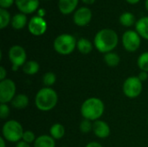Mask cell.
<instances>
[{
    "label": "cell",
    "instance_id": "cell-6",
    "mask_svg": "<svg viewBox=\"0 0 148 147\" xmlns=\"http://www.w3.org/2000/svg\"><path fill=\"white\" fill-rule=\"evenodd\" d=\"M143 90L142 81L138 76L127 77L122 85V91L125 96L129 99H135L140 95Z\"/></svg>",
    "mask_w": 148,
    "mask_h": 147
},
{
    "label": "cell",
    "instance_id": "cell-41",
    "mask_svg": "<svg viewBox=\"0 0 148 147\" xmlns=\"http://www.w3.org/2000/svg\"><path fill=\"white\" fill-rule=\"evenodd\" d=\"M62 147H66V146H62Z\"/></svg>",
    "mask_w": 148,
    "mask_h": 147
},
{
    "label": "cell",
    "instance_id": "cell-1",
    "mask_svg": "<svg viewBox=\"0 0 148 147\" xmlns=\"http://www.w3.org/2000/svg\"><path fill=\"white\" fill-rule=\"evenodd\" d=\"M119 43L118 34L111 29H102L99 30L94 38V46L102 54L113 52Z\"/></svg>",
    "mask_w": 148,
    "mask_h": 147
},
{
    "label": "cell",
    "instance_id": "cell-40",
    "mask_svg": "<svg viewBox=\"0 0 148 147\" xmlns=\"http://www.w3.org/2000/svg\"><path fill=\"white\" fill-rule=\"evenodd\" d=\"M147 123H148V118H147Z\"/></svg>",
    "mask_w": 148,
    "mask_h": 147
},
{
    "label": "cell",
    "instance_id": "cell-35",
    "mask_svg": "<svg viewBox=\"0 0 148 147\" xmlns=\"http://www.w3.org/2000/svg\"><path fill=\"white\" fill-rule=\"evenodd\" d=\"M6 140L3 138L0 137V147H6Z\"/></svg>",
    "mask_w": 148,
    "mask_h": 147
},
{
    "label": "cell",
    "instance_id": "cell-17",
    "mask_svg": "<svg viewBox=\"0 0 148 147\" xmlns=\"http://www.w3.org/2000/svg\"><path fill=\"white\" fill-rule=\"evenodd\" d=\"M34 147H56V140L47 134L40 135L36 137V139L35 140Z\"/></svg>",
    "mask_w": 148,
    "mask_h": 147
},
{
    "label": "cell",
    "instance_id": "cell-19",
    "mask_svg": "<svg viewBox=\"0 0 148 147\" xmlns=\"http://www.w3.org/2000/svg\"><path fill=\"white\" fill-rule=\"evenodd\" d=\"M49 135L55 139L58 140L64 137L65 135V127L61 123H55L49 128Z\"/></svg>",
    "mask_w": 148,
    "mask_h": 147
},
{
    "label": "cell",
    "instance_id": "cell-37",
    "mask_svg": "<svg viewBox=\"0 0 148 147\" xmlns=\"http://www.w3.org/2000/svg\"><path fill=\"white\" fill-rule=\"evenodd\" d=\"M82 1L86 4H93L95 2V0H82Z\"/></svg>",
    "mask_w": 148,
    "mask_h": 147
},
{
    "label": "cell",
    "instance_id": "cell-7",
    "mask_svg": "<svg viewBox=\"0 0 148 147\" xmlns=\"http://www.w3.org/2000/svg\"><path fill=\"white\" fill-rule=\"evenodd\" d=\"M8 56L13 71H17L27 62V53L25 49L20 45H13L10 47L9 49Z\"/></svg>",
    "mask_w": 148,
    "mask_h": 147
},
{
    "label": "cell",
    "instance_id": "cell-20",
    "mask_svg": "<svg viewBox=\"0 0 148 147\" xmlns=\"http://www.w3.org/2000/svg\"><path fill=\"white\" fill-rule=\"evenodd\" d=\"M93 43L87 38H81L77 41L76 48L82 55H88L93 50Z\"/></svg>",
    "mask_w": 148,
    "mask_h": 147
},
{
    "label": "cell",
    "instance_id": "cell-34",
    "mask_svg": "<svg viewBox=\"0 0 148 147\" xmlns=\"http://www.w3.org/2000/svg\"><path fill=\"white\" fill-rule=\"evenodd\" d=\"M15 147H31V146H29V144H28V143H26V142H24V141L21 140V141H19L18 143H16V146Z\"/></svg>",
    "mask_w": 148,
    "mask_h": 147
},
{
    "label": "cell",
    "instance_id": "cell-14",
    "mask_svg": "<svg viewBox=\"0 0 148 147\" xmlns=\"http://www.w3.org/2000/svg\"><path fill=\"white\" fill-rule=\"evenodd\" d=\"M79 0H59L58 8L62 14L69 15L75 11Z\"/></svg>",
    "mask_w": 148,
    "mask_h": 147
},
{
    "label": "cell",
    "instance_id": "cell-10",
    "mask_svg": "<svg viewBox=\"0 0 148 147\" xmlns=\"http://www.w3.org/2000/svg\"><path fill=\"white\" fill-rule=\"evenodd\" d=\"M48 28L47 22L44 20L43 17L39 16H35L31 17L28 23V29L29 33L35 36H42Z\"/></svg>",
    "mask_w": 148,
    "mask_h": 147
},
{
    "label": "cell",
    "instance_id": "cell-29",
    "mask_svg": "<svg viewBox=\"0 0 148 147\" xmlns=\"http://www.w3.org/2000/svg\"><path fill=\"white\" fill-rule=\"evenodd\" d=\"M10 113V107L7 104L0 103V118L2 120H6Z\"/></svg>",
    "mask_w": 148,
    "mask_h": 147
},
{
    "label": "cell",
    "instance_id": "cell-32",
    "mask_svg": "<svg viewBox=\"0 0 148 147\" xmlns=\"http://www.w3.org/2000/svg\"><path fill=\"white\" fill-rule=\"evenodd\" d=\"M137 76H138V77H139V79L143 82V81H147V80L148 79V73L147 72H145V71H140Z\"/></svg>",
    "mask_w": 148,
    "mask_h": 147
},
{
    "label": "cell",
    "instance_id": "cell-36",
    "mask_svg": "<svg viewBox=\"0 0 148 147\" xmlns=\"http://www.w3.org/2000/svg\"><path fill=\"white\" fill-rule=\"evenodd\" d=\"M44 15H45V10H44V9H40V10H38V15H37V16H41V17H43Z\"/></svg>",
    "mask_w": 148,
    "mask_h": 147
},
{
    "label": "cell",
    "instance_id": "cell-22",
    "mask_svg": "<svg viewBox=\"0 0 148 147\" xmlns=\"http://www.w3.org/2000/svg\"><path fill=\"white\" fill-rule=\"evenodd\" d=\"M103 60H104L105 63L110 68L117 67L121 62V57L115 52H109V53L104 54Z\"/></svg>",
    "mask_w": 148,
    "mask_h": 147
},
{
    "label": "cell",
    "instance_id": "cell-33",
    "mask_svg": "<svg viewBox=\"0 0 148 147\" xmlns=\"http://www.w3.org/2000/svg\"><path fill=\"white\" fill-rule=\"evenodd\" d=\"M85 147H103L101 146V144H100L99 142H96V141H92V142H89L86 145Z\"/></svg>",
    "mask_w": 148,
    "mask_h": 147
},
{
    "label": "cell",
    "instance_id": "cell-8",
    "mask_svg": "<svg viewBox=\"0 0 148 147\" xmlns=\"http://www.w3.org/2000/svg\"><path fill=\"white\" fill-rule=\"evenodd\" d=\"M121 42L123 48L127 52H135L139 49L141 43V37L136 32V30H127L121 37Z\"/></svg>",
    "mask_w": 148,
    "mask_h": 147
},
{
    "label": "cell",
    "instance_id": "cell-12",
    "mask_svg": "<svg viewBox=\"0 0 148 147\" xmlns=\"http://www.w3.org/2000/svg\"><path fill=\"white\" fill-rule=\"evenodd\" d=\"M15 3L21 13L25 15L35 12L39 6V0H15Z\"/></svg>",
    "mask_w": 148,
    "mask_h": 147
},
{
    "label": "cell",
    "instance_id": "cell-16",
    "mask_svg": "<svg viewBox=\"0 0 148 147\" xmlns=\"http://www.w3.org/2000/svg\"><path fill=\"white\" fill-rule=\"evenodd\" d=\"M28 23V19H27V16L23 13H17L16 15H14L11 17V22H10V25L13 29H23Z\"/></svg>",
    "mask_w": 148,
    "mask_h": 147
},
{
    "label": "cell",
    "instance_id": "cell-26",
    "mask_svg": "<svg viewBox=\"0 0 148 147\" xmlns=\"http://www.w3.org/2000/svg\"><path fill=\"white\" fill-rule=\"evenodd\" d=\"M56 81V75L53 72H46L42 76V83L47 88H51Z\"/></svg>",
    "mask_w": 148,
    "mask_h": 147
},
{
    "label": "cell",
    "instance_id": "cell-13",
    "mask_svg": "<svg viewBox=\"0 0 148 147\" xmlns=\"http://www.w3.org/2000/svg\"><path fill=\"white\" fill-rule=\"evenodd\" d=\"M93 133L99 139H106L110 135L111 129L106 121L98 120L93 123Z\"/></svg>",
    "mask_w": 148,
    "mask_h": 147
},
{
    "label": "cell",
    "instance_id": "cell-3",
    "mask_svg": "<svg viewBox=\"0 0 148 147\" xmlns=\"http://www.w3.org/2000/svg\"><path fill=\"white\" fill-rule=\"evenodd\" d=\"M58 102V94L52 88L44 87L39 89L35 96V105L42 112H49L54 109Z\"/></svg>",
    "mask_w": 148,
    "mask_h": 147
},
{
    "label": "cell",
    "instance_id": "cell-18",
    "mask_svg": "<svg viewBox=\"0 0 148 147\" xmlns=\"http://www.w3.org/2000/svg\"><path fill=\"white\" fill-rule=\"evenodd\" d=\"M12 107L16 109H24L29 105V97L24 94H16L10 102Z\"/></svg>",
    "mask_w": 148,
    "mask_h": 147
},
{
    "label": "cell",
    "instance_id": "cell-39",
    "mask_svg": "<svg viewBox=\"0 0 148 147\" xmlns=\"http://www.w3.org/2000/svg\"><path fill=\"white\" fill-rule=\"evenodd\" d=\"M145 8L148 11V0H146V2H145Z\"/></svg>",
    "mask_w": 148,
    "mask_h": 147
},
{
    "label": "cell",
    "instance_id": "cell-23",
    "mask_svg": "<svg viewBox=\"0 0 148 147\" xmlns=\"http://www.w3.org/2000/svg\"><path fill=\"white\" fill-rule=\"evenodd\" d=\"M120 23L124 27H131L135 23V16L131 12H124L120 16Z\"/></svg>",
    "mask_w": 148,
    "mask_h": 147
},
{
    "label": "cell",
    "instance_id": "cell-31",
    "mask_svg": "<svg viewBox=\"0 0 148 147\" xmlns=\"http://www.w3.org/2000/svg\"><path fill=\"white\" fill-rule=\"evenodd\" d=\"M7 79V70L4 67H0V81Z\"/></svg>",
    "mask_w": 148,
    "mask_h": 147
},
{
    "label": "cell",
    "instance_id": "cell-21",
    "mask_svg": "<svg viewBox=\"0 0 148 147\" xmlns=\"http://www.w3.org/2000/svg\"><path fill=\"white\" fill-rule=\"evenodd\" d=\"M23 72L28 75H34L40 70V65L36 61H27V62L22 68Z\"/></svg>",
    "mask_w": 148,
    "mask_h": 147
},
{
    "label": "cell",
    "instance_id": "cell-4",
    "mask_svg": "<svg viewBox=\"0 0 148 147\" xmlns=\"http://www.w3.org/2000/svg\"><path fill=\"white\" fill-rule=\"evenodd\" d=\"M24 130L20 122L15 120H7L2 127V137L10 143H18L22 140Z\"/></svg>",
    "mask_w": 148,
    "mask_h": 147
},
{
    "label": "cell",
    "instance_id": "cell-9",
    "mask_svg": "<svg viewBox=\"0 0 148 147\" xmlns=\"http://www.w3.org/2000/svg\"><path fill=\"white\" fill-rule=\"evenodd\" d=\"M16 87L14 81L11 79H5L0 81V103L7 104L11 102L16 95Z\"/></svg>",
    "mask_w": 148,
    "mask_h": 147
},
{
    "label": "cell",
    "instance_id": "cell-27",
    "mask_svg": "<svg viewBox=\"0 0 148 147\" xmlns=\"http://www.w3.org/2000/svg\"><path fill=\"white\" fill-rule=\"evenodd\" d=\"M79 128H80L81 133H82L83 134H88V133L93 131V123H92V121H90L88 120L83 119L80 123Z\"/></svg>",
    "mask_w": 148,
    "mask_h": 147
},
{
    "label": "cell",
    "instance_id": "cell-15",
    "mask_svg": "<svg viewBox=\"0 0 148 147\" xmlns=\"http://www.w3.org/2000/svg\"><path fill=\"white\" fill-rule=\"evenodd\" d=\"M135 30L141 38L148 41V16H143L136 22Z\"/></svg>",
    "mask_w": 148,
    "mask_h": 147
},
{
    "label": "cell",
    "instance_id": "cell-42",
    "mask_svg": "<svg viewBox=\"0 0 148 147\" xmlns=\"http://www.w3.org/2000/svg\"><path fill=\"white\" fill-rule=\"evenodd\" d=\"M47 1H49V0H47Z\"/></svg>",
    "mask_w": 148,
    "mask_h": 147
},
{
    "label": "cell",
    "instance_id": "cell-11",
    "mask_svg": "<svg viewBox=\"0 0 148 147\" xmlns=\"http://www.w3.org/2000/svg\"><path fill=\"white\" fill-rule=\"evenodd\" d=\"M92 20V11L88 7H81L76 10L73 16L74 23L79 27L87 26Z\"/></svg>",
    "mask_w": 148,
    "mask_h": 147
},
{
    "label": "cell",
    "instance_id": "cell-25",
    "mask_svg": "<svg viewBox=\"0 0 148 147\" xmlns=\"http://www.w3.org/2000/svg\"><path fill=\"white\" fill-rule=\"evenodd\" d=\"M137 65L141 71L148 73V51L140 55L137 60Z\"/></svg>",
    "mask_w": 148,
    "mask_h": 147
},
{
    "label": "cell",
    "instance_id": "cell-38",
    "mask_svg": "<svg viewBox=\"0 0 148 147\" xmlns=\"http://www.w3.org/2000/svg\"><path fill=\"white\" fill-rule=\"evenodd\" d=\"M128 3H131V4H136L138 3L140 0H126Z\"/></svg>",
    "mask_w": 148,
    "mask_h": 147
},
{
    "label": "cell",
    "instance_id": "cell-24",
    "mask_svg": "<svg viewBox=\"0 0 148 147\" xmlns=\"http://www.w3.org/2000/svg\"><path fill=\"white\" fill-rule=\"evenodd\" d=\"M11 22V16L5 9L0 8V29H3Z\"/></svg>",
    "mask_w": 148,
    "mask_h": 147
},
{
    "label": "cell",
    "instance_id": "cell-5",
    "mask_svg": "<svg viewBox=\"0 0 148 147\" xmlns=\"http://www.w3.org/2000/svg\"><path fill=\"white\" fill-rule=\"evenodd\" d=\"M77 45L75 37L70 34H62L56 37L53 42V48L56 53L62 55H68L74 52Z\"/></svg>",
    "mask_w": 148,
    "mask_h": 147
},
{
    "label": "cell",
    "instance_id": "cell-30",
    "mask_svg": "<svg viewBox=\"0 0 148 147\" xmlns=\"http://www.w3.org/2000/svg\"><path fill=\"white\" fill-rule=\"evenodd\" d=\"M14 2H15V0H0V7L2 9L7 10L8 8L12 6Z\"/></svg>",
    "mask_w": 148,
    "mask_h": 147
},
{
    "label": "cell",
    "instance_id": "cell-28",
    "mask_svg": "<svg viewBox=\"0 0 148 147\" xmlns=\"http://www.w3.org/2000/svg\"><path fill=\"white\" fill-rule=\"evenodd\" d=\"M36 139V137L35 135V133L30 131V130H26L24 131L23 134V138H22V140L28 143V144H31L35 142V140Z\"/></svg>",
    "mask_w": 148,
    "mask_h": 147
},
{
    "label": "cell",
    "instance_id": "cell-2",
    "mask_svg": "<svg viewBox=\"0 0 148 147\" xmlns=\"http://www.w3.org/2000/svg\"><path fill=\"white\" fill-rule=\"evenodd\" d=\"M80 111L83 119L94 122L100 120L104 114L105 105L100 98L90 97L82 102Z\"/></svg>",
    "mask_w": 148,
    "mask_h": 147
}]
</instances>
